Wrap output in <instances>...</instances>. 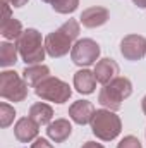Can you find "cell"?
Segmentation results:
<instances>
[{
    "instance_id": "6da1fadb",
    "label": "cell",
    "mask_w": 146,
    "mask_h": 148,
    "mask_svg": "<svg viewBox=\"0 0 146 148\" xmlns=\"http://www.w3.org/2000/svg\"><path fill=\"white\" fill-rule=\"evenodd\" d=\"M17 50H19V55L21 59L26 62V66H35L40 64L43 59H45V41L41 38V33L29 28L26 31H23V35L17 40Z\"/></svg>"
},
{
    "instance_id": "7a4b0ae2",
    "label": "cell",
    "mask_w": 146,
    "mask_h": 148,
    "mask_svg": "<svg viewBox=\"0 0 146 148\" xmlns=\"http://www.w3.org/2000/svg\"><path fill=\"white\" fill-rule=\"evenodd\" d=\"M132 93V84L127 77H115L112 83L105 84L102 90H100V95H98V102L108 109V110H119L122 107V102L126 98H129Z\"/></svg>"
},
{
    "instance_id": "3957f363",
    "label": "cell",
    "mask_w": 146,
    "mask_h": 148,
    "mask_svg": "<svg viewBox=\"0 0 146 148\" xmlns=\"http://www.w3.org/2000/svg\"><path fill=\"white\" fill-rule=\"evenodd\" d=\"M91 131L93 134L102 140V141H112L115 140L120 131H122V122H120V117L115 115L113 110L108 109H100V110H95V115L91 119Z\"/></svg>"
},
{
    "instance_id": "277c9868",
    "label": "cell",
    "mask_w": 146,
    "mask_h": 148,
    "mask_svg": "<svg viewBox=\"0 0 146 148\" xmlns=\"http://www.w3.org/2000/svg\"><path fill=\"white\" fill-rule=\"evenodd\" d=\"M35 93L41 100H46V102H55V103H65L71 95H72V90L71 86L59 79V77H52L48 76L46 79H43L36 88H35Z\"/></svg>"
},
{
    "instance_id": "5b68a950",
    "label": "cell",
    "mask_w": 146,
    "mask_h": 148,
    "mask_svg": "<svg viewBox=\"0 0 146 148\" xmlns=\"http://www.w3.org/2000/svg\"><path fill=\"white\" fill-rule=\"evenodd\" d=\"M28 83L16 71L0 73V97L10 102H23L28 97Z\"/></svg>"
},
{
    "instance_id": "8992f818",
    "label": "cell",
    "mask_w": 146,
    "mask_h": 148,
    "mask_svg": "<svg viewBox=\"0 0 146 148\" xmlns=\"http://www.w3.org/2000/svg\"><path fill=\"white\" fill-rule=\"evenodd\" d=\"M98 57H100V45L91 38L77 40L74 43L72 50H71L72 62L76 66H81V67H88V66L96 64Z\"/></svg>"
},
{
    "instance_id": "52a82bcc",
    "label": "cell",
    "mask_w": 146,
    "mask_h": 148,
    "mask_svg": "<svg viewBox=\"0 0 146 148\" xmlns=\"http://www.w3.org/2000/svg\"><path fill=\"white\" fill-rule=\"evenodd\" d=\"M72 40L64 33L62 28H59L57 31H52L50 35L45 38V48L46 53L53 59L57 57H64L65 53H69V50H72Z\"/></svg>"
},
{
    "instance_id": "ba28073f",
    "label": "cell",
    "mask_w": 146,
    "mask_h": 148,
    "mask_svg": "<svg viewBox=\"0 0 146 148\" xmlns=\"http://www.w3.org/2000/svg\"><path fill=\"white\" fill-rule=\"evenodd\" d=\"M120 53L127 60H141L146 55V38L141 35H127L120 41Z\"/></svg>"
},
{
    "instance_id": "9c48e42d",
    "label": "cell",
    "mask_w": 146,
    "mask_h": 148,
    "mask_svg": "<svg viewBox=\"0 0 146 148\" xmlns=\"http://www.w3.org/2000/svg\"><path fill=\"white\" fill-rule=\"evenodd\" d=\"M38 127L40 126L31 117H23L14 126V136L19 141H23V143H29V141H33V140L38 138V133H40Z\"/></svg>"
},
{
    "instance_id": "30bf717a",
    "label": "cell",
    "mask_w": 146,
    "mask_h": 148,
    "mask_svg": "<svg viewBox=\"0 0 146 148\" xmlns=\"http://www.w3.org/2000/svg\"><path fill=\"white\" fill-rule=\"evenodd\" d=\"M93 73H95L96 81L105 86V84L112 83L115 77H119V76H117V74H119V64H117L113 59H102V60L96 62Z\"/></svg>"
},
{
    "instance_id": "8fae6325",
    "label": "cell",
    "mask_w": 146,
    "mask_h": 148,
    "mask_svg": "<svg viewBox=\"0 0 146 148\" xmlns=\"http://www.w3.org/2000/svg\"><path fill=\"white\" fill-rule=\"evenodd\" d=\"M69 115H71V119L76 124L84 126V124L91 122V119L95 115V107L88 100H77L69 107Z\"/></svg>"
},
{
    "instance_id": "7c38bea8",
    "label": "cell",
    "mask_w": 146,
    "mask_h": 148,
    "mask_svg": "<svg viewBox=\"0 0 146 148\" xmlns=\"http://www.w3.org/2000/svg\"><path fill=\"white\" fill-rule=\"evenodd\" d=\"M79 19H81L84 28H98V26H103L108 21V10L105 7L95 5V7H89V9L83 10Z\"/></svg>"
},
{
    "instance_id": "4fadbf2b",
    "label": "cell",
    "mask_w": 146,
    "mask_h": 148,
    "mask_svg": "<svg viewBox=\"0 0 146 148\" xmlns=\"http://www.w3.org/2000/svg\"><path fill=\"white\" fill-rule=\"evenodd\" d=\"M71 133H72V126H71V122H69L67 119H55V121L50 122L48 127H46L48 138H50L52 141H55V143L65 141V140L71 136Z\"/></svg>"
},
{
    "instance_id": "5bb4252c",
    "label": "cell",
    "mask_w": 146,
    "mask_h": 148,
    "mask_svg": "<svg viewBox=\"0 0 146 148\" xmlns=\"http://www.w3.org/2000/svg\"><path fill=\"white\" fill-rule=\"evenodd\" d=\"M74 88L83 93V95H89L95 91L96 88V77L95 73L88 71V69H81L74 74Z\"/></svg>"
},
{
    "instance_id": "9a60e30c",
    "label": "cell",
    "mask_w": 146,
    "mask_h": 148,
    "mask_svg": "<svg viewBox=\"0 0 146 148\" xmlns=\"http://www.w3.org/2000/svg\"><path fill=\"white\" fill-rule=\"evenodd\" d=\"M48 76H50V69H48L46 66H43V64L26 66V69L23 71L24 81H26L29 86H33V88H36L38 84H40L43 79H46Z\"/></svg>"
},
{
    "instance_id": "2e32d148",
    "label": "cell",
    "mask_w": 146,
    "mask_h": 148,
    "mask_svg": "<svg viewBox=\"0 0 146 148\" xmlns=\"http://www.w3.org/2000/svg\"><path fill=\"white\" fill-rule=\"evenodd\" d=\"M29 117L36 122L38 126L50 124V122H52V117H53V109H52L48 103L38 102L35 105H31V109H29Z\"/></svg>"
},
{
    "instance_id": "e0dca14e",
    "label": "cell",
    "mask_w": 146,
    "mask_h": 148,
    "mask_svg": "<svg viewBox=\"0 0 146 148\" xmlns=\"http://www.w3.org/2000/svg\"><path fill=\"white\" fill-rule=\"evenodd\" d=\"M17 45H12L9 41L0 43V66L2 67H10L17 62Z\"/></svg>"
},
{
    "instance_id": "ac0fdd59",
    "label": "cell",
    "mask_w": 146,
    "mask_h": 148,
    "mask_svg": "<svg viewBox=\"0 0 146 148\" xmlns=\"http://www.w3.org/2000/svg\"><path fill=\"white\" fill-rule=\"evenodd\" d=\"M0 33L5 40H19V36L23 35V24L12 17L7 23L0 24Z\"/></svg>"
},
{
    "instance_id": "d6986e66",
    "label": "cell",
    "mask_w": 146,
    "mask_h": 148,
    "mask_svg": "<svg viewBox=\"0 0 146 148\" xmlns=\"http://www.w3.org/2000/svg\"><path fill=\"white\" fill-rule=\"evenodd\" d=\"M77 5H79V0H53L52 2L53 10L59 14H72L77 9Z\"/></svg>"
},
{
    "instance_id": "ffe728a7",
    "label": "cell",
    "mask_w": 146,
    "mask_h": 148,
    "mask_svg": "<svg viewBox=\"0 0 146 148\" xmlns=\"http://www.w3.org/2000/svg\"><path fill=\"white\" fill-rule=\"evenodd\" d=\"M16 110L14 107H10L9 103H0V126L2 127H9L14 122Z\"/></svg>"
},
{
    "instance_id": "44dd1931",
    "label": "cell",
    "mask_w": 146,
    "mask_h": 148,
    "mask_svg": "<svg viewBox=\"0 0 146 148\" xmlns=\"http://www.w3.org/2000/svg\"><path fill=\"white\" fill-rule=\"evenodd\" d=\"M60 28L64 29V33L71 38L72 41H74V40H77V36H79V23H77L76 19H69V21H67V23H64Z\"/></svg>"
},
{
    "instance_id": "7402d4cb",
    "label": "cell",
    "mask_w": 146,
    "mask_h": 148,
    "mask_svg": "<svg viewBox=\"0 0 146 148\" xmlns=\"http://www.w3.org/2000/svg\"><path fill=\"white\" fill-rule=\"evenodd\" d=\"M117 148H143V145H141V141H139L136 136H126V138L117 145Z\"/></svg>"
},
{
    "instance_id": "603a6c76",
    "label": "cell",
    "mask_w": 146,
    "mask_h": 148,
    "mask_svg": "<svg viewBox=\"0 0 146 148\" xmlns=\"http://www.w3.org/2000/svg\"><path fill=\"white\" fill-rule=\"evenodd\" d=\"M31 148H53V145L48 143V140L45 138H36V141L31 145Z\"/></svg>"
},
{
    "instance_id": "cb8c5ba5",
    "label": "cell",
    "mask_w": 146,
    "mask_h": 148,
    "mask_svg": "<svg viewBox=\"0 0 146 148\" xmlns=\"http://www.w3.org/2000/svg\"><path fill=\"white\" fill-rule=\"evenodd\" d=\"M81 148H105V147L100 145V143H96V141H86Z\"/></svg>"
},
{
    "instance_id": "d4e9b609",
    "label": "cell",
    "mask_w": 146,
    "mask_h": 148,
    "mask_svg": "<svg viewBox=\"0 0 146 148\" xmlns=\"http://www.w3.org/2000/svg\"><path fill=\"white\" fill-rule=\"evenodd\" d=\"M9 3H10L12 7H23V5L28 3V0H9Z\"/></svg>"
},
{
    "instance_id": "484cf974",
    "label": "cell",
    "mask_w": 146,
    "mask_h": 148,
    "mask_svg": "<svg viewBox=\"0 0 146 148\" xmlns=\"http://www.w3.org/2000/svg\"><path fill=\"white\" fill-rule=\"evenodd\" d=\"M134 2V5H138L139 9H145L146 7V0H132Z\"/></svg>"
},
{
    "instance_id": "4316f807",
    "label": "cell",
    "mask_w": 146,
    "mask_h": 148,
    "mask_svg": "<svg viewBox=\"0 0 146 148\" xmlns=\"http://www.w3.org/2000/svg\"><path fill=\"white\" fill-rule=\"evenodd\" d=\"M141 107H143V112H145V115H146V97L141 100Z\"/></svg>"
},
{
    "instance_id": "83f0119b",
    "label": "cell",
    "mask_w": 146,
    "mask_h": 148,
    "mask_svg": "<svg viewBox=\"0 0 146 148\" xmlns=\"http://www.w3.org/2000/svg\"><path fill=\"white\" fill-rule=\"evenodd\" d=\"M43 2H46V3H52V2H53V0H43Z\"/></svg>"
}]
</instances>
